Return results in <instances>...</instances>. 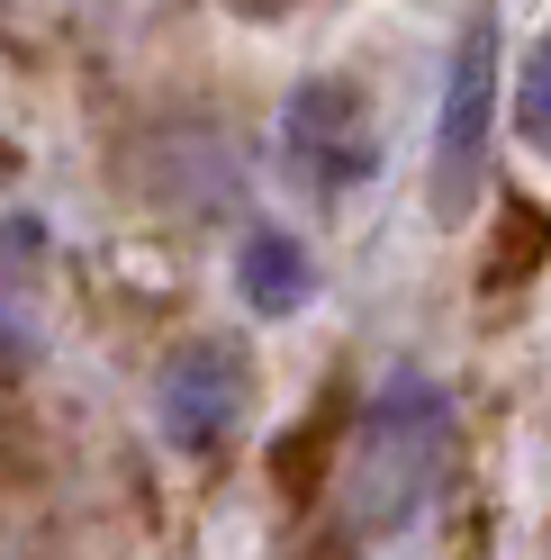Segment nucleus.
<instances>
[{"mask_svg":"<svg viewBox=\"0 0 551 560\" xmlns=\"http://www.w3.org/2000/svg\"><path fill=\"white\" fill-rule=\"evenodd\" d=\"M453 470V398L425 371L380 380V398L362 407V452H353V534L362 542H407L443 498Z\"/></svg>","mask_w":551,"mask_h":560,"instance_id":"obj_1","label":"nucleus"},{"mask_svg":"<svg viewBox=\"0 0 551 560\" xmlns=\"http://www.w3.org/2000/svg\"><path fill=\"white\" fill-rule=\"evenodd\" d=\"M489 136H497V19L479 10L453 46L434 109V218H470L479 182H489Z\"/></svg>","mask_w":551,"mask_h":560,"instance_id":"obj_2","label":"nucleus"},{"mask_svg":"<svg viewBox=\"0 0 551 560\" xmlns=\"http://www.w3.org/2000/svg\"><path fill=\"white\" fill-rule=\"evenodd\" d=\"M281 163L298 172L317 199H343L380 172V127H371V100L343 82V73H317L290 91L281 109Z\"/></svg>","mask_w":551,"mask_h":560,"instance_id":"obj_3","label":"nucleus"},{"mask_svg":"<svg viewBox=\"0 0 551 560\" xmlns=\"http://www.w3.org/2000/svg\"><path fill=\"white\" fill-rule=\"evenodd\" d=\"M163 434L181 452H218L235 434V416H245V362L226 353V343H181V353L163 362Z\"/></svg>","mask_w":551,"mask_h":560,"instance_id":"obj_4","label":"nucleus"},{"mask_svg":"<svg viewBox=\"0 0 551 560\" xmlns=\"http://www.w3.org/2000/svg\"><path fill=\"white\" fill-rule=\"evenodd\" d=\"M46 353V226L0 218V371Z\"/></svg>","mask_w":551,"mask_h":560,"instance_id":"obj_5","label":"nucleus"},{"mask_svg":"<svg viewBox=\"0 0 551 560\" xmlns=\"http://www.w3.org/2000/svg\"><path fill=\"white\" fill-rule=\"evenodd\" d=\"M235 290H245L254 317H298V307L317 299V262H307L298 235L254 226V235H245V262H235Z\"/></svg>","mask_w":551,"mask_h":560,"instance_id":"obj_6","label":"nucleus"},{"mask_svg":"<svg viewBox=\"0 0 551 560\" xmlns=\"http://www.w3.org/2000/svg\"><path fill=\"white\" fill-rule=\"evenodd\" d=\"M515 136H525L534 154H551V27L534 37L525 73H515Z\"/></svg>","mask_w":551,"mask_h":560,"instance_id":"obj_7","label":"nucleus"}]
</instances>
